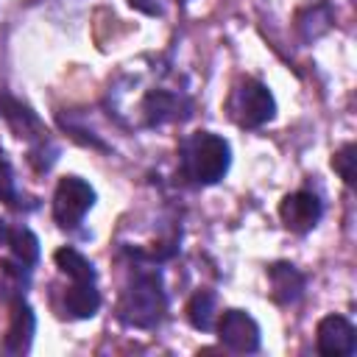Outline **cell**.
Returning <instances> with one entry per match:
<instances>
[{
    "mask_svg": "<svg viewBox=\"0 0 357 357\" xmlns=\"http://www.w3.org/2000/svg\"><path fill=\"white\" fill-rule=\"evenodd\" d=\"M165 310H167V296L159 271L137 268L117 304L120 321L134 329H153L165 318Z\"/></svg>",
    "mask_w": 357,
    "mask_h": 357,
    "instance_id": "cell-1",
    "label": "cell"
},
{
    "mask_svg": "<svg viewBox=\"0 0 357 357\" xmlns=\"http://www.w3.org/2000/svg\"><path fill=\"white\" fill-rule=\"evenodd\" d=\"M231 162L229 142L212 131H195L184 145H181V167L184 176L201 187L218 184Z\"/></svg>",
    "mask_w": 357,
    "mask_h": 357,
    "instance_id": "cell-2",
    "label": "cell"
},
{
    "mask_svg": "<svg viewBox=\"0 0 357 357\" xmlns=\"http://www.w3.org/2000/svg\"><path fill=\"white\" fill-rule=\"evenodd\" d=\"M226 112L240 128H259L276 114V100L271 89L257 78H243L231 86L226 98Z\"/></svg>",
    "mask_w": 357,
    "mask_h": 357,
    "instance_id": "cell-3",
    "label": "cell"
},
{
    "mask_svg": "<svg viewBox=\"0 0 357 357\" xmlns=\"http://www.w3.org/2000/svg\"><path fill=\"white\" fill-rule=\"evenodd\" d=\"M92 204H95V190L78 176H64L59 178L53 192V220L61 229H75L84 220V215L92 209Z\"/></svg>",
    "mask_w": 357,
    "mask_h": 357,
    "instance_id": "cell-4",
    "label": "cell"
},
{
    "mask_svg": "<svg viewBox=\"0 0 357 357\" xmlns=\"http://www.w3.org/2000/svg\"><path fill=\"white\" fill-rule=\"evenodd\" d=\"M315 346L324 357H351L357 351V329L343 315H324L315 329Z\"/></svg>",
    "mask_w": 357,
    "mask_h": 357,
    "instance_id": "cell-5",
    "label": "cell"
},
{
    "mask_svg": "<svg viewBox=\"0 0 357 357\" xmlns=\"http://www.w3.org/2000/svg\"><path fill=\"white\" fill-rule=\"evenodd\" d=\"M324 215V206H321V198L310 190H296L290 195L282 198L279 204V218H282V226L296 231V234H307L318 226Z\"/></svg>",
    "mask_w": 357,
    "mask_h": 357,
    "instance_id": "cell-6",
    "label": "cell"
},
{
    "mask_svg": "<svg viewBox=\"0 0 357 357\" xmlns=\"http://www.w3.org/2000/svg\"><path fill=\"white\" fill-rule=\"evenodd\" d=\"M218 337L229 351L251 354L259 349V326L245 310H226L218 321Z\"/></svg>",
    "mask_w": 357,
    "mask_h": 357,
    "instance_id": "cell-7",
    "label": "cell"
},
{
    "mask_svg": "<svg viewBox=\"0 0 357 357\" xmlns=\"http://www.w3.org/2000/svg\"><path fill=\"white\" fill-rule=\"evenodd\" d=\"M33 329H36V318H33V310L28 307V301L22 296L11 298V321H8V329H6L0 349L6 354H25L31 349Z\"/></svg>",
    "mask_w": 357,
    "mask_h": 357,
    "instance_id": "cell-8",
    "label": "cell"
},
{
    "mask_svg": "<svg viewBox=\"0 0 357 357\" xmlns=\"http://www.w3.org/2000/svg\"><path fill=\"white\" fill-rule=\"evenodd\" d=\"M142 112L148 126H162V123H173V120H184L190 114V103L167 89H153L145 95L142 100Z\"/></svg>",
    "mask_w": 357,
    "mask_h": 357,
    "instance_id": "cell-9",
    "label": "cell"
},
{
    "mask_svg": "<svg viewBox=\"0 0 357 357\" xmlns=\"http://www.w3.org/2000/svg\"><path fill=\"white\" fill-rule=\"evenodd\" d=\"M268 282H271V296L276 304H296L307 287L304 273L290 262H273L268 268Z\"/></svg>",
    "mask_w": 357,
    "mask_h": 357,
    "instance_id": "cell-10",
    "label": "cell"
},
{
    "mask_svg": "<svg viewBox=\"0 0 357 357\" xmlns=\"http://www.w3.org/2000/svg\"><path fill=\"white\" fill-rule=\"evenodd\" d=\"M0 117L8 120V126L17 131V137H25V139H33V142H45L47 139L45 137L47 131L42 128L39 117L11 95H0Z\"/></svg>",
    "mask_w": 357,
    "mask_h": 357,
    "instance_id": "cell-11",
    "label": "cell"
},
{
    "mask_svg": "<svg viewBox=\"0 0 357 357\" xmlns=\"http://www.w3.org/2000/svg\"><path fill=\"white\" fill-rule=\"evenodd\" d=\"M100 310V293L95 287V282H73L70 290L64 293V312L70 318H92Z\"/></svg>",
    "mask_w": 357,
    "mask_h": 357,
    "instance_id": "cell-12",
    "label": "cell"
},
{
    "mask_svg": "<svg viewBox=\"0 0 357 357\" xmlns=\"http://www.w3.org/2000/svg\"><path fill=\"white\" fill-rule=\"evenodd\" d=\"M332 28V8L326 3H318V6H310L304 11H298L296 17V31L304 42H312L318 39L321 33H326Z\"/></svg>",
    "mask_w": 357,
    "mask_h": 357,
    "instance_id": "cell-13",
    "label": "cell"
},
{
    "mask_svg": "<svg viewBox=\"0 0 357 357\" xmlns=\"http://www.w3.org/2000/svg\"><path fill=\"white\" fill-rule=\"evenodd\" d=\"M53 262H56V268H59L64 276H70L73 282H95V268H92V262H89L81 251H75V248H70V245L59 248V251L53 254Z\"/></svg>",
    "mask_w": 357,
    "mask_h": 357,
    "instance_id": "cell-14",
    "label": "cell"
},
{
    "mask_svg": "<svg viewBox=\"0 0 357 357\" xmlns=\"http://www.w3.org/2000/svg\"><path fill=\"white\" fill-rule=\"evenodd\" d=\"M6 243L11 248V257L20 265H25V268L36 265V259H39V240H36V234L31 229H25V226L8 229V240Z\"/></svg>",
    "mask_w": 357,
    "mask_h": 357,
    "instance_id": "cell-15",
    "label": "cell"
},
{
    "mask_svg": "<svg viewBox=\"0 0 357 357\" xmlns=\"http://www.w3.org/2000/svg\"><path fill=\"white\" fill-rule=\"evenodd\" d=\"M187 321L201 332H209L215 326V293L212 290L192 293V298L187 301Z\"/></svg>",
    "mask_w": 357,
    "mask_h": 357,
    "instance_id": "cell-16",
    "label": "cell"
},
{
    "mask_svg": "<svg viewBox=\"0 0 357 357\" xmlns=\"http://www.w3.org/2000/svg\"><path fill=\"white\" fill-rule=\"evenodd\" d=\"M354 162H357V148H354V142H346L340 151H335V156H332V167H335V173L349 184V187H354Z\"/></svg>",
    "mask_w": 357,
    "mask_h": 357,
    "instance_id": "cell-17",
    "label": "cell"
},
{
    "mask_svg": "<svg viewBox=\"0 0 357 357\" xmlns=\"http://www.w3.org/2000/svg\"><path fill=\"white\" fill-rule=\"evenodd\" d=\"M0 201L8 204V206H22L20 201V190H17V178H14V167L8 159L0 156Z\"/></svg>",
    "mask_w": 357,
    "mask_h": 357,
    "instance_id": "cell-18",
    "label": "cell"
},
{
    "mask_svg": "<svg viewBox=\"0 0 357 357\" xmlns=\"http://www.w3.org/2000/svg\"><path fill=\"white\" fill-rule=\"evenodd\" d=\"M128 6L131 8H137V11H142V14H159L162 8H159V0H128Z\"/></svg>",
    "mask_w": 357,
    "mask_h": 357,
    "instance_id": "cell-19",
    "label": "cell"
},
{
    "mask_svg": "<svg viewBox=\"0 0 357 357\" xmlns=\"http://www.w3.org/2000/svg\"><path fill=\"white\" fill-rule=\"evenodd\" d=\"M6 240H8V226H6V220L0 218V245H3Z\"/></svg>",
    "mask_w": 357,
    "mask_h": 357,
    "instance_id": "cell-20",
    "label": "cell"
}]
</instances>
